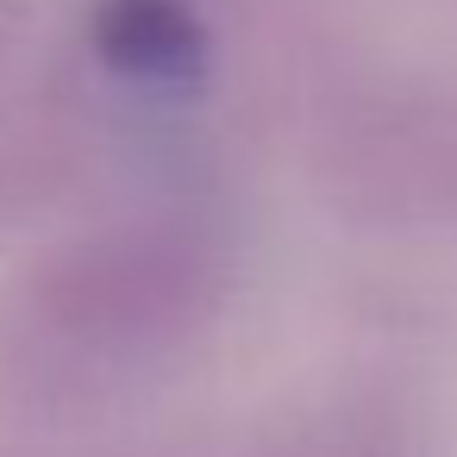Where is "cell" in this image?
<instances>
[{"instance_id": "cell-1", "label": "cell", "mask_w": 457, "mask_h": 457, "mask_svg": "<svg viewBox=\"0 0 457 457\" xmlns=\"http://www.w3.org/2000/svg\"><path fill=\"white\" fill-rule=\"evenodd\" d=\"M226 238L138 213L63 238L0 288V388L26 407H88L182 357L226 307Z\"/></svg>"}, {"instance_id": "cell-4", "label": "cell", "mask_w": 457, "mask_h": 457, "mask_svg": "<svg viewBox=\"0 0 457 457\" xmlns=\"http://www.w3.org/2000/svg\"><path fill=\"white\" fill-rule=\"evenodd\" d=\"M245 457H445V438L407 388L357 382L288 407L245 445Z\"/></svg>"}, {"instance_id": "cell-3", "label": "cell", "mask_w": 457, "mask_h": 457, "mask_svg": "<svg viewBox=\"0 0 457 457\" xmlns=\"http://www.w3.org/2000/svg\"><path fill=\"white\" fill-rule=\"evenodd\" d=\"M82 82L32 7L0 0V232L45 213L82 163Z\"/></svg>"}, {"instance_id": "cell-2", "label": "cell", "mask_w": 457, "mask_h": 457, "mask_svg": "<svg viewBox=\"0 0 457 457\" xmlns=\"http://www.w3.org/2000/svg\"><path fill=\"white\" fill-rule=\"evenodd\" d=\"M313 182L370 232H457V82L376 70L313 113Z\"/></svg>"}, {"instance_id": "cell-5", "label": "cell", "mask_w": 457, "mask_h": 457, "mask_svg": "<svg viewBox=\"0 0 457 457\" xmlns=\"http://www.w3.org/2000/svg\"><path fill=\"white\" fill-rule=\"evenodd\" d=\"M88 45L120 82L151 95H188L213 70V38L188 0H95Z\"/></svg>"}]
</instances>
